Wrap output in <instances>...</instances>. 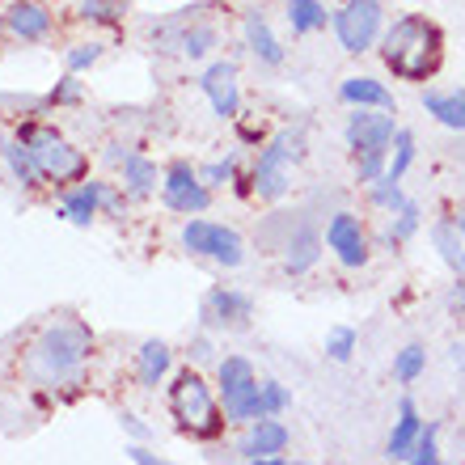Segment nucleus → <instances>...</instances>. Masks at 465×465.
<instances>
[{"label": "nucleus", "instance_id": "nucleus-1", "mask_svg": "<svg viewBox=\"0 0 465 465\" xmlns=\"http://www.w3.org/2000/svg\"><path fill=\"white\" fill-rule=\"evenodd\" d=\"M89 347H94V334H89L85 322L55 318L30 339V347L22 355V372L35 385H43V390L68 385V381L81 377V368L89 360Z\"/></svg>", "mask_w": 465, "mask_h": 465}, {"label": "nucleus", "instance_id": "nucleus-2", "mask_svg": "<svg viewBox=\"0 0 465 465\" xmlns=\"http://www.w3.org/2000/svg\"><path fill=\"white\" fill-rule=\"evenodd\" d=\"M381 64L398 81L423 85L444 64V30L423 13H406L381 35Z\"/></svg>", "mask_w": 465, "mask_h": 465}, {"label": "nucleus", "instance_id": "nucleus-3", "mask_svg": "<svg viewBox=\"0 0 465 465\" xmlns=\"http://www.w3.org/2000/svg\"><path fill=\"white\" fill-rule=\"evenodd\" d=\"M170 415H173V423H178V431L191 436V440H216L224 431V423H229V419H224V406L216 402L212 385L199 377L195 368H183V372L173 377Z\"/></svg>", "mask_w": 465, "mask_h": 465}, {"label": "nucleus", "instance_id": "nucleus-4", "mask_svg": "<svg viewBox=\"0 0 465 465\" xmlns=\"http://www.w3.org/2000/svg\"><path fill=\"white\" fill-rule=\"evenodd\" d=\"M347 148L355 161V178L360 183H377L385 165H390V148L398 135L393 111H377V106H355V114L347 119Z\"/></svg>", "mask_w": 465, "mask_h": 465}, {"label": "nucleus", "instance_id": "nucleus-5", "mask_svg": "<svg viewBox=\"0 0 465 465\" xmlns=\"http://www.w3.org/2000/svg\"><path fill=\"white\" fill-rule=\"evenodd\" d=\"M305 157V132L301 127H283V132L271 135V144L254 157V195L267 199V203H280L288 191H292V173Z\"/></svg>", "mask_w": 465, "mask_h": 465}, {"label": "nucleus", "instance_id": "nucleus-6", "mask_svg": "<svg viewBox=\"0 0 465 465\" xmlns=\"http://www.w3.org/2000/svg\"><path fill=\"white\" fill-rule=\"evenodd\" d=\"M17 140H22V144H30V153H35L38 170H43V178H47V183L73 186V183H85V178H89V157L81 153V148L68 144L60 132L38 127V123H25L22 132H17Z\"/></svg>", "mask_w": 465, "mask_h": 465}, {"label": "nucleus", "instance_id": "nucleus-7", "mask_svg": "<svg viewBox=\"0 0 465 465\" xmlns=\"http://www.w3.org/2000/svg\"><path fill=\"white\" fill-rule=\"evenodd\" d=\"M258 372L245 355H224L216 364V390H221V406L229 423H254V402H258Z\"/></svg>", "mask_w": 465, "mask_h": 465}, {"label": "nucleus", "instance_id": "nucleus-8", "mask_svg": "<svg viewBox=\"0 0 465 465\" xmlns=\"http://www.w3.org/2000/svg\"><path fill=\"white\" fill-rule=\"evenodd\" d=\"M334 35H339V47L351 51V55L377 47L381 35H385L381 0H347L343 9L334 13Z\"/></svg>", "mask_w": 465, "mask_h": 465}, {"label": "nucleus", "instance_id": "nucleus-9", "mask_svg": "<svg viewBox=\"0 0 465 465\" xmlns=\"http://www.w3.org/2000/svg\"><path fill=\"white\" fill-rule=\"evenodd\" d=\"M183 245L199 258H212L221 267H242L245 258V242L242 232L229 229L221 221H186L183 224Z\"/></svg>", "mask_w": 465, "mask_h": 465}, {"label": "nucleus", "instance_id": "nucleus-10", "mask_svg": "<svg viewBox=\"0 0 465 465\" xmlns=\"http://www.w3.org/2000/svg\"><path fill=\"white\" fill-rule=\"evenodd\" d=\"M161 199L178 216H203L212 208V186L186 161H173L170 170H165V178H161Z\"/></svg>", "mask_w": 465, "mask_h": 465}, {"label": "nucleus", "instance_id": "nucleus-11", "mask_svg": "<svg viewBox=\"0 0 465 465\" xmlns=\"http://www.w3.org/2000/svg\"><path fill=\"white\" fill-rule=\"evenodd\" d=\"M199 318L208 331H245L254 318V301L245 292H232V288H212L199 305Z\"/></svg>", "mask_w": 465, "mask_h": 465}, {"label": "nucleus", "instance_id": "nucleus-12", "mask_svg": "<svg viewBox=\"0 0 465 465\" xmlns=\"http://www.w3.org/2000/svg\"><path fill=\"white\" fill-rule=\"evenodd\" d=\"M326 245L334 250V258L343 262L347 271H360L368 262V232L360 224V216L351 212H334L331 224H326Z\"/></svg>", "mask_w": 465, "mask_h": 465}, {"label": "nucleus", "instance_id": "nucleus-13", "mask_svg": "<svg viewBox=\"0 0 465 465\" xmlns=\"http://www.w3.org/2000/svg\"><path fill=\"white\" fill-rule=\"evenodd\" d=\"M199 89L208 94L212 111L221 114V119H237L242 111V89H237V64L232 60H216L208 73L199 76Z\"/></svg>", "mask_w": 465, "mask_h": 465}, {"label": "nucleus", "instance_id": "nucleus-14", "mask_svg": "<svg viewBox=\"0 0 465 465\" xmlns=\"http://www.w3.org/2000/svg\"><path fill=\"white\" fill-rule=\"evenodd\" d=\"M283 449H288V428L280 423V415H262V419H254V428H250V436L242 440V449H237V453H242L245 461L280 465L283 461Z\"/></svg>", "mask_w": 465, "mask_h": 465}, {"label": "nucleus", "instance_id": "nucleus-15", "mask_svg": "<svg viewBox=\"0 0 465 465\" xmlns=\"http://www.w3.org/2000/svg\"><path fill=\"white\" fill-rule=\"evenodd\" d=\"M5 25L17 43H43L51 35V9L38 0H13L5 9Z\"/></svg>", "mask_w": 465, "mask_h": 465}, {"label": "nucleus", "instance_id": "nucleus-16", "mask_svg": "<svg viewBox=\"0 0 465 465\" xmlns=\"http://www.w3.org/2000/svg\"><path fill=\"white\" fill-rule=\"evenodd\" d=\"M419 431H423V419H419V411H415V398H402V402H398V423H393V431H390L385 453H390L393 461H411Z\"/></svg>", "mask_w": 465, "mask_h": 465}, {"label": "nucleus", "instance_id": "nucleus-17", "mask_svg": "<svg viewBox=\"0 0 465 465\" xmlns=\"http://www.w3.org/2000/svg\"><path fill=\"white\" fill-rule=\"evenodd\" d=\"M178 30V38L170 43V51H178V55H186V60H203L216 43H221V35H216V25L199 22V25H186V17H173V22H165Z\"/></svg>", "mask_w": 465, "mask_h": 465}, {"label": "nucleus", "instance_id": "nucleus-18", "mask_svg": "<svg viewBox=\"0 0 465 465\" xmlns=\"http://www.w3.org/2000/svg\"><path fill=\"white\" fill-rule=\"evenodd\" d=\"M423 111L449 132H465V89H428Z\"/></svg>", "mask_w": 465, "mask_h": 465}, {"label": "nucleus", "instance_id": "nucleus-19", "mask_svg": "<svg viewBox=\"0 0 465 465\" xmlns=\"http://www.w3.org/2000/svg\"><path fill=\"white\" fill-rule=\"evenodd\" d=\"M161 173H157V161H148L144 153H127L123 157V191L132 199H148L157 191Z\"/></svg>", "mask_w": 465, "mask_h": 465}, {"label": "nucleus", "instance_id": "nucleus-20", "mask_svg": "<svg viewBox=\"0 0 465 465\" xmlns=\"http://www.w3.org/2000/svg\"><path fill=\"white\" fill-rule=\"evenodd\" d=\"M318 250H322V237L309 224H296L288 245H283V267L292 271V275H305L313 262H318Z\"/></svg>", "mask_w": 465, "mask_h": 465}, {"label": "nucleus", "instance_id": "nucleus-21", "mask_svg": "<svg viewBox=\"0 0 465 465\" xmlns=\"http://www.w3.org/2000/svg\"><path fill=\"white\" fill-rule=\"evenodd\" d=\"M339 98L347 106H377V111H393V94L372 76H347L339 85Z\"/></svg>", "mask_w": 465, "mask_h": 465}, {"label": "nucleus", "instance_id": "nucleus-22", "mask_svg": "<svg viewBox=\"0 0 465 465\" xmlns=\"http://www.w3.org/2000/svg\"><path fill=\"white\" fill-rule=\"evenodd\" d=\"M245 47L254 51L262 64H283V47H280V38L271 35V25L262 13H245Z\"/></svg>", "mask_w": 465, "mask_h": 465}, {"label": "nucleus", "instance_id": "nucleus-23", "mask_svg": "<svg viewBox=\"0 0 465 465\" xmlns=\"http://www.w3.org/2000/svg\"><path fill=\"white\" fill-rule=\"evenodd\" d=\"M135 372H140V385H144V390H157L161 377L170 372V347L161 343V339H148V343L140 347Z\"/></svg>", "mask_w": 465, "mask_h": 465}, {"label": "nucleus", "instance_id": "nucleus-24", "mask_svg": "<svg viewBox=\"0 0 465 465\" xmlns=\"http://www.w3.org/2000/svg\"><path fill=\"white\" fill-rule=\"evenodd\" d=\"M98 183H85V186H73L68 195H64L60 203V216L73 224H94V216H98Z\"/></svg>", "mask_w": 465, "mask_h": 465}, {"label": "nucleus", "instance_id": "nucleus-25", "mask_svg": "<svg viewBox=\"0 0 465 465\" xmlns=\"http://www.w3.org/2000/svg\"><path fill=\"white\" fill-rule=\"evenodd\" d=\"M431 242H436V250H440L444 262H449L457 275H465V232H461V224L440 221L436 229H431Z\"/></svg>", "mask_w": 465, "mask_h": 465}, {"label": "nucleus", "instance_id": "nucleus-26", "mask_svg": "<svg viewBox=\"0 0 465 465\" xmlns=\"http://www.w3.org/2000/svg\"><path fill=\"white\" fill-rule=\"evenodd\" d=\"M326 22H334L322 0H288V25L292 35H318L326 30Z\"/></svg>", "mask_w": 465, "mask_h": 465}, {"label": "nucleus", "instance_id": "nucleus-27", "mask_svg": "<svg viewBox=\"0 0 465 465\" xmlns=\"http://www.w3.org/2000/svg\"><path fill=\"white\" fill-rule=\"evenodd\" d=\"M5 161H9V173H13V183H22V186H38L43 183V170H38V161L35 153H30V144H9V153H5Z\"/></svg>", "mask_w": 465, "mask_h": 465}, {"label": "nucleus", "instance_id": "nucleus-28", "mask_svg": "<svg viewBox=\"0 0 465 465\" xmlns=\"http://www.w3.org/2000/svg\"><path fill=\"white\" fill-rule=\"evenodd\" d=\"M411 161H415V135L406 132V127H398V135H393V157H390V165H385V178L402 183L406 170H411Z\"/></svg>", "mask_w": 465, "mask_h": 465}, {"label": "nucleus", "instance_id": "nucleus-29", "mask_svg": "<svg viewBox=\"0 0 465 465\" xmlns=\"http://www.w3.org/2000/svg\"><path fill=\"white\" fill-rule=\"evenodd\" d=\"M292 406V393L283 390L280 381H262L258 385V402H254V419H262V415H283Z\"/></svg>", "mask_w": 465, "mask_h": 465}, {"label": "nucleus", "instance_id": "nucleus-30", "mask_svg": "<svg viewBox=\"0 0 465 465\" xmlns=\"http://www.w3.org/2000/svg\"><path fill=\"white\" fill-rule=\"evenodd\" d=\"M423 368H428V351L419 343H411L398 351V360H393V377L402 381V385H415V381L423 377Z\"/></svg>", "mask_w": 465, "mask_h": 465}, {"label": "nucleus", "instance_id": "nucleus-31", "mask_svg": "<svg viewBox=\"0 0 465 465\" xmlns=\"http://www.w3.org/2000/svg\"><path fill=\"white\" fill-rule=\"evenodd\" d=\"M368 199H372L377 208H385V212H398L406 203L402 183H393V178H385V173H381L377 183H368Z\"/></svg>", "mask_w": 465, "mask_h": 465}, {"label": "nucleus", "instance_id": "nucleus-32", "mask_svg": "<svg viewBox=\"0 0 465 465\" xmlns=\"http://www.w3.org/2000/svg\"><path fill=\"white\" fill-rule=\"evenodd\" d=\"M419 232V208L406 199L402 208L393 212V224H390V245H402V242H411Z\"/></svg>", "mask_w": 465, "mask_h": 465}, {"label": "nucleus", "instance_id": "nucleus-33", "mask_svg": "<svg viewBox=\"0 0 465 465\" xmlns=\"http://www.w3.org/2000/svg\"><path fill=\"white\" fill-rule=\"evenodd\" d=\"M102 60V43H76V47L64 51V64H68V73H85L94 64Z\"/></svg>", "mask_w": 465, "mask_h": 465}, {"label": "nucleus", "instance_id": "nucleus-34", "mask_svg": "<svg viewBox=\"0 0 465 465\" xmlns=\"http://www.w3.org/2000/svg\"><path fill=\"white\" fill-rule=\"evenodd\" d=\"M351 351H355V331H351V326H334V331L326 334V355H331V360H339V364H347V360H351Z\"/></svg>", "mask_w": 465, "mask_h": 465}, {"label": "nucleus", "instance_id": "nucleus-35", "mask_svg": "<svg viewBox=\"0 0 465 465\" xmlns=\"http://www.w3.org/2000/svg\"><path fill=\"white\" fill-rule=\"evenodd\" d=\"M411 461H415V465H436V461H440V444H436V423H428V428L419 431V440H415V453H411Z\"/></svg>", "mask_w": 465, "mask_h": 465}, {"label": "nucleus", "instance_id": "nucleus-36", "mask_svg": "<svg viewBox=\"0 0 465 465\" xmlns=\"http://www.w3.org/2000/svg\"><path fill=\"white\" fill-rule=\"evenodd\" d=\"M199 178H203L208 186L232 183V178H237V153H229L224 161H212V165H203V170H199Z\"/></svg>", "mask_w": 465, "mask_h": 465}, {"label": "nucleus", "instance_id": "nucleus-37", "mask_svg": "<svg viewBox=\"0 0 465 465\" xmlns=\"http://www.w3.org/2000/svg\"><path fill=\"white\" fill-rule=\"evenodd\" d=\"M119 0H81V17L85 22H119Z\"/></svg>", "mask_w": 465, "mask_h": 465}, {"label": "nucleus", "instance_id": "nucleus-38", "mask_svg": "<svg viewBox=\"0 0 465 465\" xmlns=\"http://www.w3.org/2000/svg\"><path fill=\"white\" fill-rule=\"evenodd\" d=\"M47 102H51V106H68V102H81V81H76V73L64 76L60 85L47 94Z\"/></svg>", "mask_w": 465, "mask_h": 465}, {"label": "nucleus", "instance_id": "nucleus-39", "mask_svg": "<svg viewBox=\"0 0 465 465\" xmlns=\"http://www.w3.org/2000/svg\"><path fill=\"white\" fill-rule=\"evenodd\" d=\"M98 203H102L106 212H123V195L114 191L111 183H98Z\"/></svg>", "mask_w": 465, "mask_h": 465}, {"label": "nucleus", "instance_id": "nucleus-40", "mask_svg": "<svg viewBox=\"0 0 465 465\" xmlns=\"http://www.w3.org/2000/svg\"><path fill=\"white\" fill-rule=\"evenodd\" d=\"M191 355H195L199 364H208V360H212V343H208V334H199L195 343H191Z\"/></svg>", "mask_w": 465, "mask_h": 465}, {"label": "nucleus", "instance_id": "nucleus-41", "mask_svg": "<svg viewBox=\"0 0 465 465\" xmlns=\"http://www.w3.org/2000/svg\"><path fill=\"white\" fill-rule=\"evenodd\" d=\"M127 457H132V461H140V465H157V453H148L144 444H127Z\"/></svg>", "mask_w": 465, "mask_h": 465}, {"label": "nucleus", "instance_id": "nucleus-42", "mask_svg": "<svg viewBox=\"0 0 465 465\" xmlns=\"http://www.w3.org/2000/svg\"><path fill=\"white\" fill-rule=\"evenodd\" d=\"M449 305H453V309H461V313H465V275H457L453 292H449Z\"/></svg>", "mask_w": 465, "mask_h": 465}, {"label": "nucleus", "instance_id": "nucleus-43", "mask_svg": "<svg viewBox=\"0 0 465 465\" xmlns=\"http://www.w3.org/2000/svg\"><path fill=\"white\" fill-rule=\"evenodd\" d=\"M123 428L132 431L135 440H144V436H148V428H144V423H140V419H135V415H127V411H123Z\"/></svg>", "mask_w": 465, "mask_h": 465}, {"label": "nucleus", "instance_id": "nucleus-44", "mask_svg": "<svg viewBox=\"0 0 465 465\" xmlns=\"http://www.w3.org/2000/svg\"><path fill=\"white\" fill-rule=\"evenodd\" d=\"M5 153H9V140H5V135H0V161H5Z\"/></svg>", "mask_w": 465, "mask_h": 465}, {"label": "nucleus", "instance_id": "nucleus-45", "mask_svg": "<svg viewBox=\"0 0 465 465\" xmlns=\"http://www.w3.org/2000/svg\"><path fill=\"white\" fill-rule=\"evenodd\" d=\"M5 30H9V25H5V13H0V38H5Z\"/></svg>", "mask_w": 465, "mask_h": 465}]
</instances>
